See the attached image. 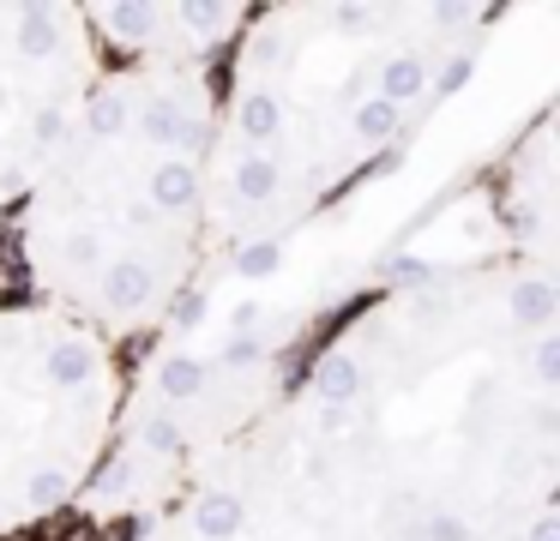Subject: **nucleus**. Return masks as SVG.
Instances as JSON below:
<instances>
[{
	"instance_id": "f257e3e1",
	"label": "nucleus",
	"mask_w": 560,
	"mask_h": 541,
	"mask_svg": "<svg viewBox=\"0 0 560 541\" xmlns=\"http://www.w3.org/2000/svg\"><path fill=\"white\" fill-rule=\"evenodd\" d=\"M362 379H368L362 361H355L350 349H331V355H319V367H314V397L326 409H343L355 391H362Z\"/></svg>"
},
{
	"instance_id": "f03ea898",
	"label": "nucleus",
	"mask_w": 560,
	"mask_h": 541,
	"mask_svg": "<svg viewBox=\"0 0 560 541\" xmlns=\"http://www.w3.org/2000/svg\"><path fill=\"white\" fill-rule=\"evenodd\" d=\"M194 529L206 541H230L235 529H242V499H235V493H206V499L194 505Z\"/></svg>"
}]
</instances>
